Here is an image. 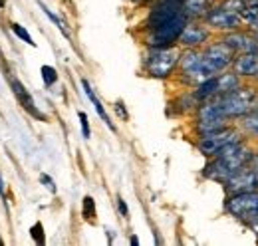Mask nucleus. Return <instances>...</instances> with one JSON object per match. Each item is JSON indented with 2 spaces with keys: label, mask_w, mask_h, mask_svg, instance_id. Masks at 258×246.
<instances>
[{
  "label": "nucleus",
  "mask_w": 258,
  "mask_h": 246,
  "mask_svg": "<svg viewBox=\"0 0 258 246\" xmlns=\"http://www.w3.org/2000/svg\"><path fill=\"white\" fill-rule=\"evenodd\" d=\"M201 60H203L201 48H183L181 54H179V64H177L179 74H185V72H189V70L197 68Z\"/></svg>",
  "instance_id": "17"
},
{
  "label": "nucleus",
  "mask_w": 258,
  "mask_h": 246,
  "mask_svg": "<svg viewBox=\"0 0 258 246\" xmlns=\"http://www.w3.org/2000/svg\"><path fill=\"white\" fill-rule=\"evenodd\" d=\"M225 213L244 224L258 220V189L246 191V193H236V195H226Z\"/></svg>",
  "instance_id": "4"
},
{
  "label": "nucleus",
  "mask_w": 258,
  "mask_h": 246,
  "mask_svg": "<svg viewBox=\"0 0 258 246\" xmlns=\"http://www.w3.org/2000/svg\"><path fill=\"white\" fill-rule=\"evenodd\" d=\"M238 121V129H240V133L246 137V139H258V105L256 107H252L248 113H244L240 119H236Z\"/></svg>",
  "instance_id": "16"
},
{
  "label": "nucleus",
  "mask_w": 258,
  "mask_h": 246,
  "mask_svg": "<svg viewBox=\"0 0 258 246\" xmlns=\"http://www.w3.org/2000/svg\"><path fill=\"white\" fill-rule=\"evenodd\" d=\"M117 207H119V213H121V216H125V218H127L129 209H127V205H125V201H123L121 197H117Z\"/></svg>",
  "instance_id": "31"
},
{
  "label": "nucleus",
  "mask_w": 258,
  "mask_h": 246,
  "mask_svg": "<svg viewBox=\"0 0 258 246\" xmlns=\"http://www.w3.org/2000/svg\"><path fill=\"white\" fill-rule=\"evenodd\" d=\"M248 30H250V32H258V16H256V20H254V22L248 26Z\"/></svg>",
  "instance_id": "34"
},
{
  "label": "nucleus",
  "mask_w": 258,
  "mask_h": 246,
  "mask_svg": "<svg viewBox=\"0 0 258 246\" xmlns=\"http://www.w3.org/2000/svg\"><path fill=\"white\" fill-rule=\"evenodd\" d=\"M115 113L119 115V119H123V121H127L129 119V113H127V109H125V103L121 101V99H117L115 101Z\"/></svg>",
  "instance_id": "30"
},
{
  "label": "nucleus",
  "mask_w": 258,
  "mask_h": 246,
  "mask_svg": "<svg viewBox=\"0 0 258 246\" xmlns=\"http://www.w3.org/2000/svg\"><path fill=\"white\" fill-rule=\"evenodd\" d=\"M181 50L177 46L169 48H147L143 56V72L153 80H167L177 72Z\"/></svg>",
  "instance_id": "3"
},
{
  "label": "nucleus",
  "mask_w": 258,
  "mask_h": 246,
  "mask_svg": "<svg viewBox=\"0 0 258 246\" xmlns=\"http://www.w3.org/2000/svg\"><path fill=\"white\" fill-rule=\"evenodd\" d=\"M217 78H219V92H217V95L226 93V92H232V90H236V88L242 84V78L236 76L230 68L225 70V72H221V74H217Z\"/></svg>",
  "instance_id": "21"
},
{
  "label": "nucleus",
  "mask_w": 258,
  "mask_h": 246,
  "mask_svg": "<svg viewBox=\"0 0 258 246\" xmlns=\"http://www.w3.org/2000/svg\"><path fill=\"white\" fill-rule=\"evenodd\" d=\"M256 184H258V173H256Z\"/></svg>",
  "instance_id": "39"
},
{
  "label": "nucleus",
  "mask_w": 258,
  "mask_h": 246,
  "mask_svg": "<svg viewBox=\"0 0 258 246\" xmlns=\"http://www.w3.org/2000/svg\"><path fill=\"white\" fill-rule=\"evenodd\" d=\"M38 6H40V8H42V10H44V14H46V16H48V18H50V20H52V22H54V24H56V28H58V30L62 32V34H64L66 38H72V34H70V30H68V28H66L64 20H60V18H58V16H56V14H54V12H52V10H48V8H46V6H44V4H42V2H38Z\"/></svg>",
  "instance_id": "24"
},
{
  "label": "nucleus",
  "mask_w": 258,
  "mask_h": 246,
  "mask_svg": "<svg viewBox=\"0 0 258 246\" xmlns=\"http://www.w3.org/2000/svg\"><path fill=\"white\" fill-rule=\"evenodd\" d=\"M189 22V18L185 14H179L177 18L165 22L161 26L153 28V30H147L143 42L147 48H169V46H177L179 42V36L185 28V24Z\"/></svg>",
  "instance_id": "5"
},
{
  "label": "nucleus",
  "mask_w": 258,
  "mask_h": 246,
  "mask_svg": "<svg viewBox=\"0 0 258 246\" xmlns=\"http://www.w3.org/2000/svg\"><path fill=\"white\" fill-rule=\"evenodd\" d=\"M213 30L203 22V20H189L179 36V46L181 48H203L205 44L211 42Z\"/></svg>",
  "instance_id": "10"
},
{
  "label": "nucleus",
  "mask_w": 258,
  "mask_h": 246,
  "mask_svg": "<svg viewBox=\"0 0 258 246\" xmlns=\"http://www.w3.org/2000/svg\"><path fill=\"white\" fill-rule=\"evenodd\" d=\"M78 117H80V121H82V133H84V137H86V139H90L92 131H90V121H88V115H86L84 111H80V113H78Z\"/></svg>",
  "instance_id": "29"
},
{
  "label": "nucleus",
  "mask_w": 258,
  "mask_h": 246,
  "mask_svg": "<svg viewBox=\"0 0 258 246\" xmlns=\"http://www.w3.org/2000/svg\"><path fill=\"white\" fill-rule=\"evenodd\" d=\"M215 99L219 101V105H221V109H223L226 119L236 121V119H240L244 113H248L252 107L258 105V90L252 88V86L240 84V86H238L236 90H232V92L215 95Z\"/></svg>",
  "instance_id": "2"
},
{
  "label": "nucleus",
  "mask_w": 258,
  "mask_h": 246,
  "mask_svg": "<svg viewBox=\"0 0 258 246\" xmlns=\"http://www.w3.org/2000/svg\"><path fill=\"white\" fill-rule=\"evenodd\" d=\"M10 88H12V93H14V97L18 99V103L22 105V109L24 111H28L32 117L36 119H40V121H46L48 117L36 107V103H34V97L30 95V92L26 90V86L20 82V80H16V78H10Z\"/></svg>",
  "instance_id": "13"
},
{
  "label": "nucleus",
  "mask_w": 258,
  "mask_h": 246,
  "mask_svg": "<svg viewBox=\"0 0 258 246\" xmlns=\"http://www.w3.org/2000/svg\"><path fill=\"white\" fill-rule=\"evenodd\" d=\"M40 74H42V80H44V86L46 88H52L58 82V72H56L54 66H42L40 68Z\"/></svg>",
  "instance_id": "22"
},
{
  "label": "nucleus",
  "mask_w": 258,
  "mask_h": 246,
  "mask_svg": "<svg viewBox=\"0 0 258 246\" xmlns=\"http://www.w3.org/2000/svg\"><path fill=\"white\" fill-rule=\"evenodd\" d=\"M213 6H215V0H183L181 10L189 20H203Z\"/></svg>",
  "instance_id": "15"
},
{
  "label": "nucleus",
  "mask_w": 258,
  "mask_h": 246,
  "mask_svg": "<svg viewBox=\"0 0 258 246\" xmlns=\"http://www.w3.org/2000/svg\"><path fill=\"white\" fill-rule=\"evenodd\" d=\"M254 36H256V38H258V32H254Z\"/></svg>",
  "instance_id": "40"
},
{
  "label": "nucleus",
  "mask_w": 258,
  "mask_h": 246,
  "mask_svg": "<svg viewBox=\"0 0 258 246\" xmlns=\"http://www.w3.org/2000/svg\"><path fill=\"white\" fill-rule=\"evenodd\" d=\"M40 183L44 184L50 193H56V191H58V187H56V183H54V179H52L50 175H46V173H42V175H40Z\"/></svg>",
  "instance_id": "28"
},
{
  "label": "nucleus",
  "mask_w": 258,
  "mask_h": 246,
  "mask_svg": "<svg viewBox=\"0 0 258 246\" xmlns=\"http://www.w3.org/2000/svg\"><path fill=\"white\" fill-rule=\"evenodd\" d=\"M0 197L6 201V193H4V179H2V175H0Z\"/></svg>",
  "instance_id": "33"
},
{
  "label": "nucleus",
  "mask_w": 258,
  "mask_h": 246,
  "mask_svg": "<svg viewBox=\"0 0 258 246\" xmlns=\"http://www.w3.org/2000/svg\"><path fill=\"white\" fill-rule=\"evenodd\" d=\"M225 195H236V193H246V191H254L258 189L256 184V171L250 169H240L238 173H234L230 179H226L223 183Z\"/></svg>",
  "instance_id": "12"
},
{
  "label": "nucleus",
  "mask_w": 258,
  "mask_h": 246,
  "mask_svg": "<svg viewBox=\"0 0 258 246\" xmlns=\"http://www.w3.org/2000/svg\"><path fill=\"white\" fill-rule=\"evenodd\" d=\"M242 137H244V135L240 133L238 127L226 125L225 129H219V131H215V133L201 135V137L197 139V151L203 155V157L211 159V157L217 155V151H219L221 147H225L226 143L236 141V139H242Z\"/></svg>",
  "instance_id": "6"
},
{
  "label": "nucleus",
  "mask_w": 258,
  "mask_h": 246,
  "mask_svg": "<svg viewBox=\"0 0 258 246\" xmlns=\"http://www.w3.org/2000/svg\"><path fill=\"white\" fill-rule=\"evenodd\" d=\"M4 6H6V2H4V0H0V10H2Z\"/></svg>",
  "instance_id": "36"
},
{
  "label": "nucleus",
  "mask_w": 258,
  "mask_h": 246,
  "mask_svg": "<svg viewBox=\"0 0 258 246\" xmlns=\"http://www.w3.org/2000/svg\"><path fill=\"white\" fill-rule=\"evenodd\" d=\"M129 242H131V244H139V238H137V236H131Z\"/></svg>",
  "instance_id": "35"
},
{
  "label": "nucleus",
  "mask_w": 258,
  "mask_h": 246,
  "mask_svg": "<svg viewBox=\"0 0 258 246\" xmlns=\"http://www.w3.org/2000/svg\"><path fill=\"white\" fill-rule=\"evenodd\" d=\"M221 40L226 46L234 52V54H242V52H258V38L254 32H244V30H230L223 32Z\"/></svg>",
  "instance_id": "11"
},
{
  "label": "nucleus",
  "mask_w": 258,
  "mask_h": 246,
  "mask_svg": "<svg viewBox=\"0 0 258 246\" xmlns=\"http://www.w3.org/2000/svg\"><path fill=\"white\" fill-rule=\"evenodd\" d=\"M203 22H205L211 30H217V32H221V34H223V32L238 30V28L244 26L242 20H240V16H238L236 12H230V10H226V8L219 6V4H215V6L205 14Z\"/></svg>",
  "instance_id": "8"
},
{
  "label": "nucleus",
  "mask_w": 258,
  "mask_h": 246,
  "mask_svg": "<svg viewBox=\"0 0 258 246\" xmlns=\"http://www.w3.org/2000/svg\"><path fill=\"white\" fill-rule=\"evenodd\" d=\"M226 125H230V119H226V117L201 119V121H195V133H197V137L209 135V133H215V131H219V129H225Z\"/></svg>",
  "instance_id": "20"
},
{
  "label": "nucleus",
  "mask_w": 258,
  "mask_h": 246,
  "mask_svg": "<svg viewBox=\"0 0 258 246\" xmlns=\"http://www.w3.org/2000/svg\"><path fill=\"white\" fill-rule=\"evenodd\" d=\"M133 2H137V4H141V2H145V0H133Z\"/></svg>",
  "instance_id": "37"
},
{
  "label": "nucleus",
  "mask_w": 258,
  "mask_h": 246,
  "mask_svg": "<svg viewBox=\"0 0 258 246\" xmlns=\"http://www.w3.org/2000/svg\"><path fill=\"white\" fill-rule=\"evenodd\" d=\"M82 215L86 220H90V222H94L96 220V201L88 195V197H84V203H82Z\"/></svg>",
  "instance_id": "23"
},
{
  "label": "nucleus",
  "mask_w": 258,
  "mask_h": 246,
  "mask_svg": "<svg viewBox=\"0 0 258 246\" xmlns=\"http://www.w3.org/2000/svg\"><path fill=\"white\" fill-rule=\"evenodd\" d=\"M230 70L240 76L242 80L244 78H254L258 74V52H242V54H236L234 60L230 64Z\"/></svg>",
  "instance_id": "14"
},
{
  "label": "nucleus",
  "mask_w": 258,
  "mask_h": 246,
  "mask_svg": "<svg viewBox=\"0 0 258 246\" xmlns=\"http://www.w3.org/2000/svg\"><path fill=\"white\" fill-rule=\"evenodd\" d=\"M10 28H12V32H14L22 42H26L28 46H36V42L32 40V36L28 34V30H26L24 26H20V24H10Z\"/></svg>",
  "instance_id": "26"
},
{
  "label": "nucleus",
  "mask_w": 258,
  "mask_h": 246,
  "mask_svg": "<svg viewBox=\"0 0 258 246\" xmlns=\"http://www.w3.org/2000/svg\"><path fill=\"white\" fill-rule=\"evenodd\" d=\"M201 54H203L205 61H207L217 74H221V72L228 70L230 64H232V60H234V56H236L223 40L205 44V46L201 48Z\"/></svg>",
  "instance_id": "9"
},
{
  "label": "nucleus",
  "mask_w": 258,
  "mask_h": 246,
  "mask_svg": "<svg viewBox=\"0 0 258 246\" xmlns=\"http://www.w3.org/2000/svg\"><path fill=\"white\" fill-rule=\"evenodd\" d=\"M252 80H256V82H258V74H256V76H254V78H252Z\"/></svg>",
  "instance_id": "38"
},
{
  "label": "nucleus",
  "mask_w": 258,
  "mask_h": 246,
  "mask_svg": "<svg viewBox=\"0 0 258 246\" xmlns=\"http://www.w3.org/2000/svg\"><path fill=\"white\" fill-rule=\"evenodd\" d=\"M217 92H219V78H217V76L207 78V80H205V82H201L197 88H193V93L197 95V99H199V101H207V99L215 97Z\"/></svg>",
  "instance_id": "19"
},
{
  "label": "nucleus",
  "mask_w": 258,
  "mask_h": 246,
  "mask_svg": "<svg viewBox=\"0 0 258 246\" xmlns=\"http://www.w3.org/2000/svg\"><path fill=\"white\" fill-rule=\"evenodd\" d=\"M252 153H254V149L244 141V143H242L236 151H232V153L211 157V159L207 161V165L203 167V177L223 184L226 179H230L234 173H238L240 169L246 167V163H248V159H250Z\"/></svg>",
  "instance_id": "1"
},
{
  "label": "nucleus",
  "mask_w": 258,
  "mask_h": 246,
  "mask_svg": "<svg viewBox=\"0 0 258 246\" xmlns=\"http://www.w3.org/2000/svg\"><path fill=\"white\" fill-rule=\"evenodd\" d=\"M246 2H248V0H221V2H219V6H223V8L230 10V12L240 14V12L246 8Z\"/></svg>",
  "instance_id": "25"
},
{
  "label": "nucleus",
  "mask_w": 258,
  "mask_h": 246,
  "mask_svg": "<svg viewBox=\"0 0 258 246\" xmlns=\"http://www.w3.org/2000/svg\"><path fill=\"white\" fill-rule=\"evenodd\" d=\"M256 151H258V145H256Z\"/></svg>",
  "instance_id": "41"
},
{
  "label": "nucleus",
  "mask_w": 258,
  "mask_h": 246,
  "mask_svg": "<svg viewBox=\"0 0 258 246\" xmlns=\"http://www.w3.org/2000/svg\"><path fill=\"white\" fill-rule=\"evenodd\" d=\"M82 86H84V92H86V95H88V99L92 101V105L96 107V111H97V115L101 117V121L105 123L111 131H115V125L111 123V119H109V115H107V111H105V107H103V103L99 101V97L96 95V92L92 90V86H90V82L88 80H82Z\"/></svg>",
  "instance_id": "18"
},
{
  "label": "nucleus",
  "mask_w": 258,
  "mask_h": 246,
  "mask_svg": "<svg viewBox=\"0 0 258 246\" xmlns=\"http://www.w3.org/2000/svg\"><path fill=\"white\" fill-rule=\"evenodd\" d=\"M254 234H256V240H258V220H254V222H250V224H246Z\"/></svg>",
  "instance_id": "32"
},
{
  "label": "nucleus",
  "mask_w": 258,
  "mask_h": 246,
  "mask_svg": "<svg viewBox=\"0 0 258 246\" xmlns=\"http://www.w3.org/2000/svg\"><path fill=\"white\" fill-rule=\"evenodd\" d=\"M181 4L183 0H155L147 12V18H145V32L153 30L157 26H161L165 22L177 18L179 14H183L181 10Z\"/></svg>",
  "instance_id": "7"
},
{
  "label": "nucleus",
  "mask_w": 258,
  "mask_h": 246,
  "mask_svg": "<svg viewBox=\"0 0 258 246\" xmlns=\"http://www.w3.org/2000/svg\"><path fill=\"white\" fill-rule=\"evenodd\" d=\"M30 234H32L34 242L40 246L46 244V236H44V226H42V222H36L32 228H30Z\"/></svg>",
  "instance_id": "27"
}]
</instances>
